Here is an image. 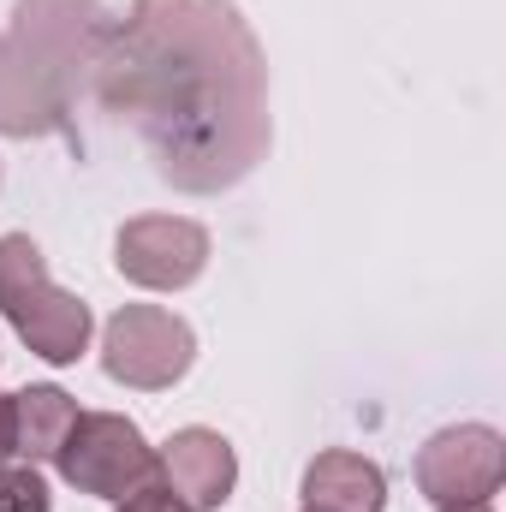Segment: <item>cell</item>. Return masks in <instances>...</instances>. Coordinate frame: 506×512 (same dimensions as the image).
<instances>
[{
  "label": "cell",
  "instance_id": "6da1fadb",
  "mask_svg": "<svg viewBox=\"0 0 506 512\" xmlns=\"http://www.w3.org/2000/svg\"><path fill=\"white\" fill-rule=\"evenodd\" d=\"M90 72L179 191H227L268 149L262 48L227 0H131Z\"/></svg>",
  "mask_w": 506,
  "mask_h": 512
},
{
  "label": "cell",
  "instance_id": "7a4b0ae2",
  "mask_svg": "<svg viewBox=\"0 0 506 512\" xmlns=\"http://www.w3.org/2000/svg\"><path fill=\"white\" fill-rule=\"evenodd\" d=\"M108 30L96 0H24L18 30L0 36V131L42 137L66 126L72 84L96 66Z\"/></svg>",
  "mask_w": 506,
  "mask_h": 512
},
{
  "label": "cell",
  "instance_id": "3957f363",
  "mask_svg": "<svg viewBox=\"0 0 506 512\" xmlns=\"http://www.w3.org/2000/svg\"><path fill=\"white\" fill-rule=\"evenodd\" d=\"M0 310L18 340L48 364H78L90 346V310L48 280V262L24 233L0 239Z\"/></svg>",
  "mask_w": 506,
  "mask_h": 512
},
{
  "label": "cell",
  "instance_id": "277c9868",
  "mask_svg": "<svg viewBox=\"0 0 506 512\" xmlns=\"http://www.w3.org/2000/svg\"><path fill=\"white\" fill-rule=\"evenodd\" d=\"M60 477L84 495H102V501H126L137 483L155 477V453L143 441V429L131 417H114V411H78L66 447H60Z\"/></svg>",
  "mask_w": 506,
  "mask_h": 512
},
{
  "label": "cell",
  "instance_id": "5b68a950",
  "mask_svg": "<svg viewBox=\"0 0 506 512\" xmlns=\"http://www.w3.org/2000/svg\"><path fill=\"white\" fill-rule=\"evenodd\" d=\"M197 358V334L173 316V310H155V304H126L108 334H102V370L126 387H173Z\"/></svg>",
  "mask_w": 506,
  "mask_h": 512
},
{
  "label": "cell",
  "instance_id": "8992f818",
  "mask_svg": "<svg viewBox=\"0 0 506 512\" xmlns=\"http://www.w3.org/2000/svg\"><path fill=\"white\" fill-rule=\"evenodd\" d=\"M506 477V447L495 429L483 423H459L441 429L423 453H417V489L441 507H465V501H489Z\"/></svg>",
  "mask_w": 506,
  "mask_h": 512
},
{
  "label": "cell",
  "instance_id": "52a82bcc",
  "mask_svg": "<svg viewBox=\"0 0 506 512\" xmlns=\"http://www.w3.org/2000/svg\"><path fill=\"white\" fill-rule=\"evenodd\" d=\"M114 262L120 274L137 286H155V292H179L203 274L209 262V233L185 215H137L120 227L114 239Z\"/></svg>",
  "mask_w": 506,
  "mask_h": 512
},
{
  "label": "cell",
  "instance_id": "ba28073f",
  "mask_svg": "<svg viewBox=\"0 0 506 512\" xmlns=\"http://www.w3.org/2000/svg\"><path fill=\"white\" fill-rule=\"evenodd\" d=\"M155 477L185 501L191 512H215L233 501L239 483V459L215 429H179L161 453H155Z\"/></svg>",
  "mask_w": 506,
  "mask_h": 512
},
{
  "label": "cell",
  "instance_id": "9c48e42d",
  "mask_svg": "<svg viewBox=\"0 0 506 512\" xmlns=\"http://www.w3.org/2000/svg\"><path fill=\"white\" fill-rule=\"evenodd\" d=\"M304 501L310 512H381L387 501V483H381V465L364 453H316L310 471H304Z\"/></svg>",
  "mask_w": 506,
  "mask_h": 512
},
{
  "label": "cell",
  "instance_id": "30bf717a",
  "mask_svg": "<svg viewBox=\"0 0 506 512\" xmlns=\"http://www.w3.org/2000/svg\"><path fill=\"white\" fill-rule=\"evenodd\" d=\"M72 423H78V399L72 393H60V387L12 393V453H24L30 465L36 459H60Z\"/></svg>",
  "mask_w": 506,
  "mask_h": 512
},
{
  "label": "cell",
  "instance_id": "8fae6325",
  "mask_svg": "<svg viewBox=\"0 0 506 512\" xmlns=\"http://www.w3.org/2000/svg\"><path fill=\"white\" fill-rule=\"evenodd\" d=\"M0 512H48V483L36 477V465L0 471Z\"/></svg>",
  "mask_w": 506,
  "mask_h": 512
},
{
  "label": "cell",
  "instance_id": "7c38bea8",
  "mask_svg": "<svg viewBox=\"0 0 506 512\" xmlns=\"http://www.w3.org/2000/svg\"><path fill=\"white\" fill-rule=\"evenodd\" d=\"M120 512H191V507H185L161 477H149V483H137L126 501H120Z\"/></svg>",
  "mask_w": 506,
  "mask_h": 512
},
{
  "label": "cell",
  "instance_id": "4fadbf2b",
  "mask_svg": "<svg viewBox=\"0 0 506 512\" xmlns=\"http://www.w3.org/2000/svg\"><path fill=\"white\" fill-rule=\"evenodd\" d=\"M12 453V399L0 393V459Z\"/></svg>",
  "mask_w": 506,
  "mask_h": 512
},
{
  "label": "cell",
  "instance_id": "5bb4252c",
  "mask_svg": "<svg viewBox=\"0 0 506 512\" xmlns=\"http://www.w3.org/2000/svg\"><path fill=\"white\" fill-rule=\"evenodd\" d=\"M441 512H495L489 501H465V507H441Z\"/></svg>",
  "mask_w": 506,
  "mask_h": 512
}]
</instances>
